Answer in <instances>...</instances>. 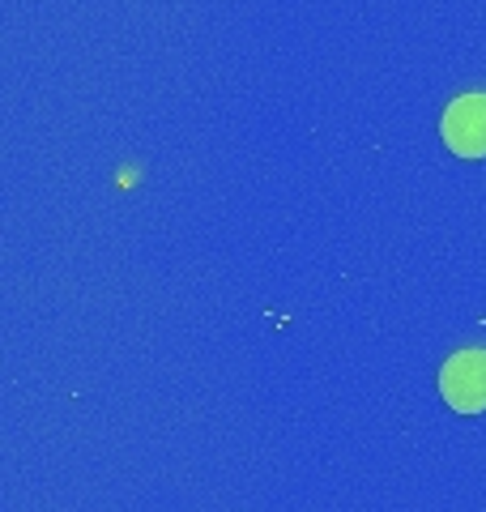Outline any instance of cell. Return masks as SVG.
Instances as JSON below:
<instances>
[{"label":"cell","mask_w":486,"mask_h":512,"mask_svg":"<svg viewBox=\"0 0 486 512\" xmlns=\"http://www.w3.org/2000/svg\"><path fill=\"white\" fill-rule=\"evenodd\" d=\"M440 393L461 414L486 410V350H461V355H452L440 372Z\"/></svg>","instance_id":"obj_1"},{"label":"cell","mask_w":486,"mask_h":512,"mask_svg":"<svg viewBox=\"0 0 486 512\" xmlns=\"http://www.w3.org/2000/svg\"><path fill=\"white\" fill-rule=\"evenodd\" d=\"M440 137L452 154L482 158L486 154V94H461L457 103H448L440 120Z\"/></svg>","instance_id":"obj_2"}]
</instances>
